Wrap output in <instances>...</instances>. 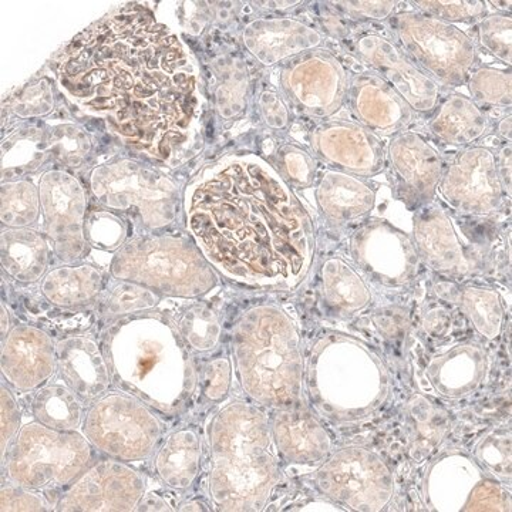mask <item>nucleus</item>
Masks as SVG:
<instances>
[{
	"label": "nucleus",
	"instance_id": "23",
	"mask_svg": "<svg viewBox=\"0 0 512 512\" xmlns=\"http://www.w3.org/2000/svg\"><path fill=\"white\" fill-rule=\"evenodd\" d=\"M57 372L67 387L92 404L113 387L103 346L90 335H73L56 342Z\"/></svg>",
	"mask_w": 512,
	"mask_h": 512
},
{
	"label": "nucleus",
	"instance_id": "52",
	"mask_svg": "<svg viewBox=\"0 0 512 512\" xmlns=\"http://www.w3.org/2000/svg\"><path fill=\"white\" fill-rule=\"evenodd\" d=\"M262 110H264L265 119L271 126L284 127L288 121V111L284 103L274 93H265L262 96Z\"/></svg>",
	"mask_w": 512,
	"mask_h": 512
},
{
	"label": "nucleus",
	"instance_id": "11",
	"mask_svg": "<svg viewBox=\"0 0 512 512\" xmlns=\"http://www.w3.org/2000/svg\"><path fill=\"white\" fill-rule=\"evenodd\" d=\"M316 487L336 504L355 511H380L392 500L393 474L376 451L348 447L316 470Z\"/></svg>",
	"mask_w": 512,
	"mask_h": 512
},
{
	"label": "nucleus",
	"instance_id": "34",
	"mask_svg": "<svg viewBox=\"0 0 512 512\" xmlns=\"http://www.w3.org/2000/svg\"><path fill=\"white\" fill-rule=\"evenodd\" d=\"M101 289V274L89 265L57 268L46 276L42 292L47 301L63 308L92 302Z\"/></svg>",
	"mask_w": 512,
	"mask_h": 512
},
{
	"label": "nucleus",
	"instance_id": "30",
	"mask_svg": "<svg viewBox=\"0 0 512 512\" xmlns=\"http://www.w3.org/2000/svg\"><path fill=\"white\" fill-rule=\"evenodd\" d=\"M485 373V353L474 345L457 346L431 360L427 377L441 396L461 397L476 389Z\"/></svg>",
	"mask_w": 512,
	"mask_h": 512
},
{
	"label": "nucleus",
	"instance_id": "45",
	"mask_svg": "<svg viewBox=\"0 0 512 512\" xmlns=\"http://www.w3.org/2000/svg\"><path fill=\"white\" fill-rule=\"evenodd\" d=\"M39 493L8 480V483L2 485L0 511H49V503Z\"/></svg>",
	"mask_w": 512,
	"mask_h": 512
},
{
	"label": "nucleus",
	"instance_id": "43",
	"mask_svg": "<svg viewBox=\"0 0 512 512\" xmlns=\"http://www.w3.org/2000/svg\"><path fill=\"white\" fill-rule=\"evenodd\" d=\"M232 383V362L228 356H217L211 359L200 373L202 394L211 402L224 399L229 393Z\"/></svg>",
	"mask_w": 512,
	"mask_h": 512
},
{
	"label": "nucleus",
	"instance_id": "57",
	"mask_svg": "<svg viewBox=\"0 0 512 512\" xmlns=\"http://www.w3.org/2000/svg\"><path fill=\"white\" fill-rule=\"evenodd\" d=\"M10 330L12 329H10L9 315L8 312H6L5 306H2V340L6 339Z\"/></svg>",
	"mask_w": 512,
	"mask_h": 512
},
{
	"label": "nucleus",
	"instance_id": "32",
	"mask_svg": "<svg viewBox=\"0 0 512 512\" xmlns=\"http://www.w3.org/2000/svg\"><path fill=\"white\" fill-rule=\"evenodd\" d=\"M50 248L45 237L29 228H10L2 234L3 269L16 281L33 284L45 274Z\"/></svg>",
	"mask_w": 512,
	"mask_h": 512
},
{
	"label": "nucleus",
	"instance_id": "33",
	"mask_svg": "<svg viewBox=\"0 0 512 512\" xmlns=\"http://www.w3.org/2000/svg\"><path fill=\"white\" fill-rule=\"evenodd\" d=\"M89 404L66 384H45L33 397L32 414L43 426L59 431H79Z\"/></svg>",
	"mask_w": 512,
	"mask_h": 512
},
{
	"label": "nucleus",
	"instance_id": "47",
	"mask_svg": "<svg viewBox=\"0 0 512 512\" xmlns=\"http://www.w3.org/2000/svg\"><path fill=\"white\" fill-rule=\"evenodd\" d=\"M0 392H2L0 393V426H2L0 427V430H2V439H0L2 450H0V454L3 458L22 427H20V410L15 396L5 384H2Z\"/></svg>",
	"mask_w": 512,
	"mask_h": 512
},
{
	"label": "nucleus",
	"instance_id": "55",
	"mask_svg": "<svg viewBox=\"0 0 512 512\" xmlns=\"http://www.w3.org/2000/svg\"><path fill=\"white\" fill-rule=\"evenodd\" d=\"M511 113L505 116L503 120L498 123L497 134L507 143H511Z\"/></svg>",
	"mask_w": 512,
	"mask_h": 512
},
{
	"label": "nucleus",
	"instance_id": "27",
	"mask_svg": "<svg viewBox=\"0 0 512 512\" xmlns=\"http://www.w3.org/2000/svg\"><path fill=\"white\" fill-rule=\"evenodd\" d=\"M320 211L333 225H346L360 220L373 211L376 191L363 178L343 173L326 171L316 190Z\"/></svg>",
	"mask_w": 512,
	"mask_h": 512
},
{
	"label": "nucleus",
	"instance_id": "6",
	"mask_svg": "<svg viewBox=\"0 0 512 512\" xmlns=\"http://www.w3.org/2000/svg\"><path fill=\"white\" fill-rule=\"evenodd\" d=\"M312 413L333 424L369 419L389 397L390 377L376 352L353 336L328 333L305 367Z\"/></svg>",
	"mask_w": 512,
	"mask_h": 512
},
{
	"label": "nucleus",
	"instance_id": "18",
	"mask_svg": "<svg viewBox=\"0 0 512 512\" xmlns=\"http://www.w3.org/2000/svg\"><path fill=\"white\" fill-rule=\"evenodd\" d=\"M312 147L323 161L338 171L373 177L386 165V147L382 137L357 121L336 120L323 124L313 133Z\"/></svg>",
	"mask_w": 512,
	"mask_h": 512
},
{
	"label": "nucleus",
	"instance_id": "4",
	"mask_svg": "<svg viewBox=\"0 0 512 512\" xmlns=\"http://www.w3.org/2000/svg\"><path fill=\"white\" fill-rule=\"evenodd\" d=\"M210 495L218 511H262L282 480L271 423L254 404L228 403L208 427Z\"/></svg>",
	"mask_w": 512,
	"mask_h": 512
},
{
	"label": "nucleus",
	"instance_id": "14",
	"mask_svg": "<svg viewBox=\"0 0 512 512\" xmlns=\"http://www.w3.org/2000/svg\"><path fill=\"white\" fill-rule=\"evenodd\" d=\"M143 474L124 461L107 458L93 463L60 495L56 511L124 512L136 511L146 494Z\"/></svg>",
	"mask_w": 512,
	"mask_h": 512
},
{
	"label": "nucleus",
	"instance_id": "20",
	"mask_svg": "<svg viewBox=\"0 0 512 512\" xmlns=\"http://www.w3.org/2000/svg\"><path fill=\"white\" fill-rule=\"evenodd\" d=\"M3 379L19 392L45 386L57 372L56 342L45 330L18 325L2 340Z\"/></svg>",
	"mask_w": 512,
	"mask_h": 512
},
{
	"label": "nucleus",
	"instance_id": "31",
	"mask_svg": "<svg viewBox=\"0 0 512 512\" xmlns=\"http://www.w3.org/2000/svg\"><path fill=\"white\" fill-rule=\"evenodd\" d=\"M322 296L330 311L342 318H352L372 303V292L363 276L338 256L322 266Z\"/></svg>",
	"mask_w": 512,
	"mask_h": 512
},
{
	"label": "nucleus",
	"instance_id": "37",
	"mask_svg": "<svg viewBox=\"0 0 512 512\" xmlns=\"http://www.w3.org/2000/svg\"><path fill=\"white\" fill-rule=\"evenodd\" d=\"M470 99L480 107L511 109V72L480 67L467 80Z\"/></svg>",
	"mask_w": 512,
	"mask_h": 512
},
{
	"label": "nucleus",
	"instance_id": "44",
	"mask_svg": "<svg viewBox=\"0 0 512 512\" xmlns=\"http://www.w3.org/2000/svg\"><path fill=\"white\" fill-rule=\"evenodd\" d=\"M87 237L96 247L114 249L120 247L124 228L120 218L109 212H94L86 225Z\"/></svg>",
	"mask_w": 512,
	"mask_h": 512
},
{
	"label": "nucleus",
	"instance_id": "35",
	"mask_svg": "<svg viewBox=\"0 0 512 512\" xmlns=\"http://www.w3.org/2000/svg\"><path fill=\"white\" fill-rule=\"evenodd\" d=\"M457 305L485 339L491 340L500 336L505 309L500 295L493 289L464 286L458 293Z\"/></svg>",
	"mask_w": 512,
	"mask_h": 512
},
{
	"label": "nucleus",
	"instance_id": "50",
	"mask_svg": "<svg viewBox=\"0 0 512 512\" xmlns=\"http://www.w3.org/2000/svg\"><path fill=\"white\" fill-rule=\"evenodd\" d=\"M373 322L380 333L387 338L399 335L406 330L409 325V313L399 306H389V308L379 309L373 315Z\"/></svg>",
	"mask_w": 512,
	"mask_h": 512
},
{
	"label": "nucleus",
	"instance_id": "54",
	"mask_svg": "<svg viewBox=\"0 0 512 512\" xmlns=\"http://www.w3.org/2000/svg\"><path fill=\"white\" fill-rule=\"evenodd\" d=\"M136 511H174V508L161 495L153 493L143 495L140 503L137 504Z\"/></svg>",
	"mask_w": 512,
	"mask_h": 512
},
{
	"label": "nucleus",
	"instance_id": "26",
	"mask_svg": "<svg viewBox=\"0 0 512 512\" xmlns=\"http://www.w3.org/2000/svg\"><path fill=\"white\" fill-rule=\"evenodd\" d=\"M244 42L259 62L272 66L285 57L315 49L322 36L298 20L258 19L245 28Z\"/></svg>",
	"mask_w": 512,
	"mask_h": 512
},
{
	"label": "nucleus",
	"instance_id": "40",
	"mask_svg": "<svg viewBox=\"0 0 512 512\" xmlns=\"http://www.w3.org/2000/svg\"><path fill=\"white\" fill-rule=\"evenodd\" d=\"M158 296L146 286L120 279V284L111 289L106 301L107 318L117 319L156 306Z\"/></svg>",
	"mask_w": 512,
	"mask_h": 512
},
{
	"label": "nucleus",
	"instance_id": "48",
	"mask_svg": "<svg viewBox=\"0 0 512 512\" xmlns=\"http://www.w3.org/2000/svg\"><path fill=\"white\" fill-rule=\"evenodd\" d=\"M464 507L468 511H510V497L494 483H478Z\"/></svg>",
	"mask_w": 512,
	"mask_h": 512
},
{
	"label": "nucleus",
	"instance_id": "9",
	"mask_svg": "<svg viewBox=\"0 0 512 512\" xmlns=\"http://www.w3.org/2000/svg\"><path fill=\"white\" fill-rule=\"evenodd\" d=\"M390 29L404 55L441 87L463 86L476 70V43L456 25L414 10L392 16Z\"/></svg>",
	"mask_w": 512,
	"mask_h": 512
},
{
	"label": "nucleus",
	"instance_id": "56",
	"mask_svg": "<svg viewBox=\"0 0 512 512\" xmlns=\"http://www.w3.org/2000/svg\"><path fill=\"white\" fill-rule=\"evenodd\" d=\"M208 508H205V505L202 503H198V501H190V503L181 505L178 508V511H207Z\"/></svg>",
	"mask_w": 512,
	"mask_h": 512
},
{
	"label": "nucleus",
	"instance_id": "7",
	"mask_svg": "<svg viewBox=\"0 0 512 512\" xmlns=\"http://www.w3.org/2000/svg\"><path fill=\"white\" fill-rule=\"evenodd\" d=\"M113 275L167 295L195 298L218 279L201 249L190 239L146 235L127 242L114 258Z\"/></svg>",
	"mask_w": 512,
	"mask_h": 512
},
{
	"label": "nucleus",
	"instance_id": "38",
	"mask_svg": "<svg viewBox=\"0 0 512 512\" xmlns=\"http://www.w3.org/2000/svg\"><path fill=\"white\" fill-rule=\"evenodd\" d=\"M39 215V195L30 184H10L2 191V221L9 228H26Z\"/></svg>",
	"mask_w": 512,
	"mask_h": 512
},
{
	"label": "nucleus",
	"instance_id": "28",
	"mask_svg": "<svg viewBox=\"0 0 512 512\" xmlns=\"http://www.w3.org/2000/svg\"><path fill=\"white\" fill-rule=\"evenodd\" d=\"M490 128V121L480 106L463 94L444 97L433 113L430 133L446 146L471 147Z\"/></svg>",
	"mask_w": 512,
	"mask_h": 512
},
{
	"label": "nucleus",
	"instance_id": "16",
	"mask_svg": "<svg viewBox=\"0 0 512 512\" xmlns=\"http://www.w3.org/2000/svg\"><path fill=\"white\" fill-rule=\"evenodd\" d=\"M444 168L439 151L414 131L396 134L386 148L384 170L394 198L410 211H419L433 202Z\"/></svg>",
	"mask_w": 512,
	"mask_h": 512
},
{
	"label": "nucleus",
	"instance_id": "22",
	"mask_svg": "<svg viewBox=\"0 0 512 512\" xmlns=\"http://www.w3.org/2000/svg\"><path fill=\"white\" fill-rule=\"evenodd\" d=\"M348 101L357 123L379 137L403 133L416 117L406 101L382 77L367 69L352 74Z\"/></svg>",
	"mask_w": 512,
	"mask_h": 512
},
{
	"label": "nucleus",
	"instance_id": "29",
	"mask_svg": "<svg viewBox=\"0 0 512 512\" xmlns=\"http://www.w3.org/2000/svg\"><path fill=\"white\" fill-rule=\"evenodd\" d=\"M202 443L197 431L184 427L165 437L154 458V470L165 487L187 491L201 470Z\"/></svg>",
	"mask_w": 512,
	"mask_h": 512
},
{
	"label": "nucleus",
	"instance_id": "24",
	"mask_svg": "<svg viewBox=\"0 0 512 512\" xmlns=\"http://www.w3.org/2000/svg\"><path fill=\"white\" fill-rule=\"evenodd\" d=\"M269 423L276 451L288 463L320 466L329 457L332 441L328 431L302 406L276 409Z\"/></svg>",
	"mask_w": 512,
	"mask_h": 512
},
{
	"label": "nucleus",
	"instance_id": "10",
	"mask_svg": "<svg viewBox=\"0 0 512 512\" xmlns=\"http://www.w3.org/2000/svg\"><path fill=\"white\" fill-rule=\"evenodd\" d=\"M82 433L93 448L107 457L140 463L157 450L163 440L164 424L147 404L117 390L90 404Z\"/></svg>",
	"mask_w": 512,
	"mask_h": 512
},
{
	"label": "nucleus",
	"instance_id": "49",
	"mask_svg": "<svg viewBox=\"0 0 512 512\" xmlns=\"http://www.w3.org/2000/svg\"><path fill=\"white\" fill-rule=\"evenodd\" d=\"M348 20H387L392 18L399 2L330 3Z\"/></svg>",
	"mask_w": 512,
	"mask_h": 512
},
{
	"label": "nucleus",
	"instance_id": "2",
	"mask_svg": "<svg viewBox=\"0 0 512 512\" xmlns=\"http://www.w3.org/2000/svg\"><path fill=\"white\" fill-rule=\"evenodd\" d=\"M184 210L195 244L232 281L292 289L311 269V215L259 157H225L205 168L188 187Z\"/></svg>",
	"mask_w": 512,
	"mask_h": 512
},
{
	"label": "nucleus",
	"instance_id": "15",
	"mask_svg": "<svg viewBox=\"0 0 512 512\" xmlns=\"http://www.w3.org/2000/svg\"><path fill=\"white\" fill-rule=\"evenodd\" d=\"M437 191L448 207L461 214L485 217L500 210L505 194L494 150L483 146L461 150L444 168Z\"/></svg>",
	"mask_w": 512,
	"mask_h": 512
},
{
	"label": "nucleus",
	"instance_id": "13",
	"mask_svg": "<svg viewBox=\"0 0 512 512\" xmlns=\"http://www.w3.org/2000/svg\"><path fill=\"white\" fill-rule=\"evenodd\" d=\"M348 50L367 70L382 77L416 116H431L444 99V87L404 55L390 37L369 30L355 33L348 37Z\"/></svg>",
	"mask_w": 512,
	"mask_h": 512
},
{
	"label": "nucleus",
	"instance_id": "39",
	"mask_svg": "<svg viewBox=\"0 0 512 512\" xmlns=\"http://www.w3.org/2000/svg\"><path fill=\"white\" fill-rule=\"evenodd\" d=\"M478 463L495 477L504 481L511 478V431L495 429L485 434L476 447Z\"/></svg>",
	"mask_w": 512,
	"mask_h": 512
},
{
	"label": "nucleus",
	"instance_id": "21",
	"mask_svg": "<svg viewBox=\"0 0 512 512\" xmlns=\"http://www.w3.org/2000/svg\"><path fill=\"white\" fill-rule=\"evenodd\" d=\"M93 188L101 204L137 212L146 227L163 228L177 217V190L167 181L99 178Z\"/></svg>",
	"mask_w": 512,
	"mask_h": 512
},
{
	"label": "nucleus",
	"instance_id": "5",
	"mask_svg": "<svg viewBox=\"0 0 512 512\" xmlns=\"http://www.w3.org/2000/svg\"><path fill=\"white\" fill-rule=\"evenodd\" d=\"M232 356L242 390L269 409L301 406L305 362L291 318L274 305L245 312L232 328Z\"/></svg>",
	"mask_w": 512,
	"mask_h": 512
},
{
	"label": "nucleus",
	"instance_id": "12",
	"mask_svg": "<svg viewBox=\"0 0 512 512\" xmlns=\"http://www.w3.org/2000/svg\"><path fill=\"white\" fill-rule=\"evenodd\" d=\"M350 255L366 284L402 292L419 276L421 258L413 237L384 220L366 221L350 238Z\"/></svg>",
	"mask_w": 512,
	"mask_h": 512
},
{
	"label": "nucleus",
	"instance_id": "46",
	"mask_svg": "<svg viewBox=\"0 0 512 512\" xmlns=\"http://www.w3.org/2000/svg\"><path fill=\"white\" fill-rule=\"evenodd\" d=\"M282 174L296 187H309L315 180V163L305 151L286 146L281 150Z\"/></svg>",
	"mask_w": 512,
	"mask_h": 512
},
{
	"label": "nucleus",
	"instance_id": "41",
	"mask_svg": "<svg viewBox=\"0 0 512 512\" xmlns=\"http://www.w3.org/2000/svg\"><path fill=\"white\" fill-rule=\"evenodd\" d=\"M512 19L507 13H495L480 20L478 39L481 46L508 67L512 63Z\"/></svg>",
	"mask_w": 512,
	"mask_h": 512
},
{
	"label": "nucleus",
	"instance_id": "1",
	"mask_svg": "<svg viewBox=\"0 0 512 512\" xmlns=\"http://www.w3.org/2000/svg\"><path fill=\"white\" fill-rule=\"evenodd\" d=\"M60 82L86 109L113 117L124 136L146 144L164 138L170 157L197 136V63L151 16H116L77 37Z\"/></svg>",
	"mask_w": 512,
	"mask_h": 512
},
{
	"label": "nucleus",
	"instance_id": "19",
	"mask_svg": "<svg viewBox=\"0 0 512 512\" xmlns=\"http://www.w3.org/2000/svg\"><path fill=\"white\" fill-rule=\"evenodd\" d=\"M40 204L45 215L47 235L56 255L74 262L86 254V197L80 185L64 175L43 180Z\"/></svg>",
	"mask_w": 512,
	"mask_h": 512
},
{
	"label": "nucleus",
	"instance_id": "53",
	"mask_svg": "<svg viewBox=\"0 0 512 512\" xmlns=\"http://www.w3.org/2000/svg\"><path fill=\"white\" fill-rule=\"evenodd\" d=\"M495 158H497L498 180H500L504 194L507 195L508 198H511V143L505 144V146L501 148L500 153L495 154Z\"/></svg>",
	"mask_w": 512,
	"mask_h": 512
},
{
	"label": "nucleus",
	"instance_id": "25",
	"mask_svg": "<svg viewBox=\"0 0 512 512\" xmlns=\"http://www.w3.org/2000/svg\"><path fill=\"white\" fill-rule=\"evenodd\" d=\"M413 241L421 262L433 271L448 276H464L470 272L466 249L450 217L441 208L427 205L416 212Z\"/></svg>",
	"mask_w": 512,
	"mask_h": 512
},
{
	"label": "nucleus",
	"instance_id": "17",
	"mask_svg": "<svg viewBox=\"0 0 512 512\" xmlns=\"http://www.w3.org/2000/svg\"><path fill=\"white\" fill-rule=\"evenodd\" d=\"M348 67L329 50H311L289 64L282 74L285 92L299 110L329 117L348 101Z\"/></svg>",
	"mask_w": 512,
	"mask_h": 512
},
{
	"label": "nucleus",
	"instance_id": "36",
	"mask_svg": "<svg viewBox=\"0 0 512 512\" xmlns=\"http://www.w3.org/2000/svg\"><path fill=\"white\" fill-rule=\"evenodd\" d=\"M177 329L192 352H212L221 342L222 325L217 313L205 305H191L181 313Z\"/></svg>",
	"mask_w": 512,
	"mask_h": 512
},
{
	"label": "nucleus",
	"instance_id": "42",
	"mask_svg": "<svg viewBox=\"0 0 512 512\" xmlns=\"http://www.w3.org/2000/svg\"><path fill=\"white\" fill-rule=\"evenodd\" d=\"M416 10L433 18L450 23H470L484 18L485 2H413Z\"/></svg>",
	"mask_w": 512,
	"mask_h": 512
},
{
	"label": "nucleus",
	"instance_id": "8",
	"mask_svg": "<svg viewBox=\"0 0 512 512\" xmlns=\"http://www.w3.org/2000/svg\"><path fill=\"white\" fill-rule=\"evenodd\" d=\"M93 446L79 431L26 424L2 458L9 481L35 491H64L93 464Z\"/></svg>",
	"mask_w": 512,
	"mask_h": 512
},
{
	"label": "nucleus",
	"instance_id": "51",
	"mask_svg": "<svg viewBox=\"0 0 512 512\" xmlns=\"http://www.w3.org/2000/svg\"><path fill=\"white\" fill-rule=\"evenodd\" d=\"M421 325L433 338H443L451 328V315L443 305H433L421 315Z\"/></svg>",
	"mask_w": 512,
	"mask_h": 512
},
{
	"label": "nucleus",
	"instance_id": "3",
	"mask_svg": "<svg viewBox=\"0 0 512 512\" xmlns=\"http://www.w3.org/2000/svg\"><path fill=\"white\" fill-rule=\"evenodd\" d=\"M101 346L119 392L164 417L187 412L200 373L177 326L150 315L117 320L104 333Z\"/></svg>",
	"mask_w": 512,
	"mask_h": 512
}]
</instances>
